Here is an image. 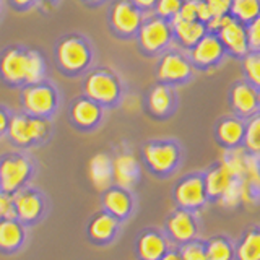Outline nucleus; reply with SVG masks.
I'll list each match as a JSON object with an SVG mask.
<instances>
[{
	"label": "nucleus",
	"instance_id": "f257e3e1",
	"mask_svg": "<svg viewBox=\"0 0 260 260\" xmlns=\"http://www.w3.org/2000/svg\"><path fill=\"white\" fill-rule=\"evenodd\" d=\"M52 59L57 72L65 78H83L96 65V47L86 35L70 31L55 39Z\"/></svg>",
	"mask_w": 260,
	"mask_h": 260
},
{
	"label": "nucleus",
	"instance_id": "f03ea898",
	"mask_svg": "<svg viewBox=\"0 0 260 260\" xmlns=\"http://www.w3.org/2000/svg\"><path fill=\"white\" fill-rule=\"evenodd\" d=\"M81 93L101 104L106 111H114L124 101L127 86L117 70L96 63L81 78Z\"/></svg>",
	"mask_w": 260,
	"mask_h": 260
},
{
	"label": "nucleus",
	"instance_id": "7ed1b4c3",
	"mask_svg": "<svg viewBox=\"0 0 260 260\" xmlns=\"http://www.w3.org/2000/svg\"><path fill=\"white\" fill-rule=\"evenodd\" d=\"M143 166L158 179H168L181 168L184 148L174 138H153L142 145Z\"/></svg>",
	"mask_w": 260,
	"mask_h": 260
},
{
	"label": "nucleus",
	"instance_id": "20e7f679",
	"mask_svg": "<svg viewBox=\"0 0 260 260\" xmlns=\"http://www.w3.org/2000/svg\"><path fill=\"white\" fill-rule=\"evenodd\" d=\"M52 135H54L52 119L32 116V114H28L21 109L13 112L7 132L8 142L20 150L43 146L51 140Z\"/></svg>",
	"mask_w": 260,
	"mask_h": 260
},
{
	"label": "nucleus",
	"instance_id": "39448f33",
	"mask_svg": "<svg viewBox=\"0 0 260 260\" xmlns=\"http://www.w3.org/2000/svg\"><path fill=\"white\" fill-rule=\"evenodd\" d=\"M62 106V91L55 81L44 78L20 89V109L32 116L54 119Z\"/></svg>",
	"mask_w": 260,
	"mask_h": 260
},
{
	"label": "nucleus",
	"instance_id": "423d86ee",
	"mask_svg": "<svg viewBox=\"0 0 260 260\" xmlns=\"http://www.w3.org/2000/svg\"><path fill=\"white\" fill-rule=\"evenodd\" d=\"M137 51L145 59H156L169 47L174 46L173 23L161 16L148 13L135 36Z\"/></svg>",
	"mask_w": 260,
	"mask_h": 260
},
{
	"label": "nucleus",
	"instance_id": "0eeeda50",
	"mask_svg": "<svg viewBox=\"0 0 260 260\" xmlns=\"http://www.w3.org/2000/svg\"><path fill=\"white\" fill-rule=\"evenodd\" d=\"M195 69L189 59V54L176 46L156 57L154 63V80L169 86H184L195 78Z\"/></svg>",
	"mask_w": 260,
	"mask_h": 260
},
{
	"label": "nucleus",
	"instance_id": "6e6552de",
	"mask_svg": "<svg viewBox=\"0 0 260 260\" xmlns=\"http://www.w3.org/2000/svg\"><path fill=\"white\" fill-rule=\"evenodd\" d=\"M145 13L132 0H111L106 12V24L112 38L119 41H135Z\"/></svg>",
	"mask_w": 260,
	"mask_h": 260
},
{
	"label": "nucleus",
	"instance_id": "1a4fd4ad",
	"mask_svg": "<svg viewBox=\"0 0 260 260\" xmlns=\"http://www.w3.org/2000/svg\"><path fill=\"white\" fill-rule=\"evenodd\" d=\"M29 78V46L8 44L0 51V83L21 89Z\"/></svg>",
	"mask_w": 260,
	"mask_h": 260
},
{
	"label": "nucleus",
	"instance_id": "9d476101",
	"mask_svg": "<svg viewBox=\"0 0 260 260\" xmlns=\"http://www.w3.org/2000/svg\"><path fill=\"white\" fill-rule=\"evenodd\" d=\"M171 197H173V202L177 208L200 213L208 205L203 171H192V173L179 177L173 185Z\"/></svg>",
	"mask_w": 260,
	"mask_h": 260
},
{
	"label": "nucleus",
	"instance_id": "9b49d317",
	"mask_svg": "<svg viewBox=\"0 0 260 260\" xmlns=\"http://www.w3.org/2000/svg\"><path fill=\"white\" fill-rule=\"evenodd\" d=\"M179 104L181 100H179L177 88L158 83V81L146 88L143 94V112L156 122H165L174 117Z\"/></svg>",
	"mask_w": 260,
	"mask_h": 260
},
{
	"label": "nucleus",
	"instance_id": "f8f14e48",
	"mask_svg": "<svg viewBox=\"0 0 260 260\" xmlns=\"http://www.w3.org/2000/svg\"><path fill=\"white\" fill-rule=\"evenodd\" d=\"M35 171L31 156L12 151L0 156V189L7 193H16L23 189Z\"/></svg>",
	"mask_w": 260,
	"mask_h": 260
},
{
	"label": "nucleus",
	"instance_id": "ddd939ff",
	"mask_svg": "<svg viewBox=\"0 0 260 260\" xmlns=\"http://www.w3.org/2000/svg\"><path fill=\"white\" fill-rule=\"evenodd\" d=\"M106 114H108V111L101 104H98L94 100L88 98L86 94L80 93L69 104L67 120L78 132L89 134L103 125Z\"/></svg>",
	"mask_w": 260,
	"mask_h": 260
},
{
	"label": "nucleus",
	"instance_id": "4468645a",
	"mask_svg": "<svg viewBox=\"0 0 260 260\" xmlns=\"http://www.w3.org/2000/svg\"><path fill=\"white\" fill-rule=\"evenodd\" d=\"M187 54H189V59L193 65L195 72H203V73L216 70L228 59L223 43L219 41L216 32L211 31H208Z\"/></svg>",
	"mask_w": 260,
	"mask_h": 260
},
{
	"label": "nucleus",
	"instance_id": "2eb2a0df",
	"mask_svg": "<svg viewBox=\"0 0 260 260\" xmlns=\"http://www.w3.org/2000/svg\"><path fill=\"white\" fill-rule=\"evenodd\" d=\"M197 215L199 213L177 207L171 211L165 221V234L171 246L179 247L192 239L200 238V223Z\"/></svg>",
	"mask_w": 260,
	"mask_h": 260
},
{
	"label": "nucleus",
	"instance_id": "dca6fc26",
	"mask_svg": "<svg viewBox=\"0 0 260 260\" xmlns=\"http://www.w3.org/2000/svg\"><path fill=\"white\" fill-rule=\"evenodd\" d=\"M228 106L236 117L247 120L258 112V89L244 78L233 81L228 89Z\"/></svg>",
	"mask_w": 260,
	"mask_h": 260
},
{
	"label": "nucleus",
	"instance_id": "f3484780",
	"mask_svg": "<svg viewBox=\"0 0 260 260\" xmlns=\"http://www.w3.org/2000/svg\"><path fill=\"white\" fill-rule=\"evenodd\" d=\"M244 130H246V120L236 117L234 114H226L216 119L213 125V138L215 143L223 151L242 148Z\"/></svg>",
	"mask_w": 260,
	"mask_h": 260
},
{
	"label": "nucleus",
	"instance_id": "a211bd4d",
	"mask_svg": "<svg viewBox=\"0 0 260 260\" xmlns=\"http://www.w3.org/2000/svg\"><path fill=\"white\" fill-rule=\"evenodd\" d=\"M216 35L219 41L223 43L228 57H231V59L241 60L244 55H247L250 52L246 24L231 18L221 29L216 31Z\"/></svg>",
	"mask_w": 260,
	"mask_h": 260
},
{
	"label": "nucleus",
	"instance_id": "6ab92c4d",
	"mask_svg": "<svg viewBox=\"0 0 260 260\" xmlns=\"http://www.w3.org/2000/svg\"><path fill=\"white\" fill-rule=\"evenodd\" d=\"M112 179L114 184L127 190H132L140 181V165L130 151H119L112 158Z\"/></svg>",
	"mask_w": 260,
	"mask_h": 260
},
{
	"label": "nucleus",
	"instance_id": "aec40b11",
	"mask_svg": "<svg viewBox=\"0 0 260 260\" xmlns=\"http://www.w3.org/2000/svg\"><path fill=\"white\" fill-rule=\"evenodd\" d=\"M171 23H173L174 46L182 49L185 52H189L190 49L208 32L207 24L199 20L187 21V20H181V18H174Z\"/></svg>",
	"mask_w": 260,
	"mask_h": 260
},
{
	"label": "nucleus",
	"instance_id": "412c9836",
	"mask_svg": "<svg viewBox=\"0 0 260 260\" xmlns=\"http://www.w3.org/2000/svg\"><path fill=\"white\" fill-rule=\"evenodd\" d=\"M203 179H205L208 203H216L233 181L231 174L228 173V169L223 166V162L219 159L211 162L207 169H203Z\"/></svg>",
	"mask_w": 260,
	"mask_h": 260
},
{
	"label": "nucleus",
	"instance_id": "4be33fe9",
	"mask_svg": "<svg viewBox=\"0 0 260 260\" xmlns=\"http://www.w3.org/2000/svg\"><path fill=\"white\" fill-rule=\"evenodd\" d=\"M169 247L171 242L166 238V234L156 230L145 231L138 238V244H137L138 257L142 260H159L166 254V250Z\"/></svg>",
	"mask_w": 260,
	"mask_h": 260
},
{
	"label": "nucleus",
	"instance_id": "5701e85b",
	"mask_svg": "<svg viewBox=\"0 0 260 260\" xmlns=\"http://www.w3.org/2000/svg\"><path fill=\"white\" fill-rule=\"evenodd\" d=\"M103 203L104 208L108 210V213L116 216L117 219H122L128 216V213L134 208V197L130 190L122 189L119 185H111L109 189L104 190L103 195Z\"/></svg>",
	"mask_w": 260,
	"mask_h": 260
},
{
	"label": "nucleus",
	"instance_id": "b1692460",
	"mask_svg": "<svg viewBox=\"0 0 260 260\" xmlns=\"http://www.w3.org/2000/svg\"><path fill=\"white\" fill-rule=\"evenodd\" d=\"M88 176L98 190L104 192L114 184L112 179V158L106 153H98L89 159Z\"/></svg>",
	"mask_w": 260,
	"mask_h": 260
},
{
	"label": "nucleus",
	"instance_id": "393cba45",
	"mask_svg": "<svg viewBox=\"0 0 260 260\" xmlns=\"http://www.w3.org/2000/svg\"><path fill=\"white\" fill-rule=\"evenodd\" d=\"M234 260H260V224H252L242 231L234 242Z\"/></svg>",
	"mask_w": 260,
	"mask_h": 260
},
{
	"label": "nucleus",
	"instance_id": "a878e982",
	"mask_svg": "<svg viewBox=\"0 0 260 260\" xmlns=\"http://www.w3.org/2000/svg\"><path fill=\"white\" fill-rule=\"evenodd\" d=\"M13 202L16 215L24 219V221H32L43 211V199H41V195L29 189L16 192L13 195Z\"/></svg>",
	"mask_w": 260,
	"mask_h": 260
},
{
	"label": "nucleus",
	"instance_id": "bb28decb",
	"mask_svg": "<svg viewBox=\"0 0 260 260\" xmlns=\"http://www.w3.org/2000/svg\"><path fill=\"white\" fill-rule=\"evenodd\" d=\"M205 241L207 260H234V241L226 234H215Z\"/></svg>",
	"mask_w": 260,
	"mask_h": 260
},
{
	"label": "nucleus",
	"instance_id": "cd10ccee",
	"mask_svg": "<svg viewBox=\"0 0 260 260\" xmlns=\"http://www.w3.org/2000/svg\"><path fill=\"white\" fill-rule=\"evenodd\" d=\"M230 15L233 20L247 26L260 15V0H231Z\"/></svg>",
	"mask_w": 260,
	"mask_h": 260
},
{
	"label": "nucleus",
	"instance_id": "c85d7f7f",
	"mask_svg": "<svg viewBox=\"0 0 260 260\" xmlns=\"http://www.w3.org/2000/svg\"><path fill=\"white\" fill-rule=\"evenodd\" d=\"M117 223H119V219L106 211V213L98 215L93 219V223L89 224V234H91L93 238L98 241H106L116 233Z\"/></svg>",
	"mask_w": 260,
	"mask_h": 260
},
{
	"label": "nucleus",
	"instance_id": "c756f323",
	"mask_svg": "<svg viewBox=\"0 0 260 260\" xmlns=\"http://www.w3.org/2000/svg\"><path fill=\"white\" fill-rule=\"evenodd\" d=\"M244 151L250 154H260V112L246 120V130H244Z\"/></svg>",
	"mask_w": 260,
	"mask_h": 260
},
{
	"label": "nucleus",
	"instance_id": "7c9ffc66",
	"mask_svg": "<svg viewBox=\"0 0 260 260\" xmlns=\"http://www.w3.org/2000/svg\"><path fill=\"white\" fill-rule=\"evenodd\" d=\"M242 78L260 89V51H250L241 59Z\"/></svg>",
	"mask_w": 260,
	"mask_h": 260
},
{
	"label": "nucleus",
	"instance_id": "2f4dec72",
	"mask_svg": "<svg viewBox=\"0 0 260 260\" xmlns=\"http://www.w3.org/2000/svg\"><path fill=\"white\" fill-rule=\"evenodd\" d=\"M21 241V230L13 219H4L0 223V247L12 249Z\"/></svg>",
	"mask_w": 260,
	"mask_h": 260
},
{
	"label": "nucleus",
	"instance_id": "473e14b6",
	"mask_svg": "<svg viewBox=\"0 0 260 260\" xmlns=\"http://www.w3.org/2000/svg\"><path fill=\"white\" fill-rule=\"evenodd\" d=\"M216 203L223 208H238L242 205V179H233Z\"/></svg>",
	"mask_w": 260,
	"mask_h": 260
},
{
	"label": "nucleus",
	"instance_id": "72a5a7b5",
	"mask_svg": "<svg viewBox=\"0 0 260 260\" xmlns=\"http://www.w3.org/2000/svg\"><path fill=\"white\" fill-rule=\"evenodd\" d=\"M181 250L182 260H207V252H205V241L197 238L189 242L179 246Z\"/></svg>",
	"mask_w": 260,
	"mask_h": 260
},
{
	"label": "nucleus",
	"instance_id": "f704fd0d",
	"mask_svg": "<svg viewBox=\"0 0 260 260\" xmlns=\"http://www.w3.org/2000/svg\"><path fill=\"white\" fill-rule=\"evenodd\" d=\"M184 4V0H158L154 5L153 13L161 16L162 20L173 21L176 16L181 12V7Z\"/></svg>",
	"mask_w": 260,
	"mask_h": 260
},
{
	"label": "nucleus",
	"instance_id": "c9c22d12",
	"mask_svg": "<svg viewBox=\"0 0 260 260\" xmlns=\"http://www.w3.org/2000/svg\"><path fill=\"white\" fill-rule=\"evenodd\" d=\"M15 216H16V210H15L13 197H10V193L2 190V193H0V218L13 219Z\"/></svg>",
	"mask_w": 260,
	"mask_h": 260
},
{
	"label": "nucleus",
	"instance_id": "e433bc0d",
	"mask_svg": "<svg viewBox=\"0 0 260 260\" xmlns=\"http://www.w3.org/2000/svg\"><path fill=\"white\" fill-rule=\"evenodd\" d=\"M247 36L250 51H260V15L247 24Z\"/></svg>",
	"mask_w": 260,
	"mask_h": 260
},
{
	"label": "nucleus",
	"instance_id": "4c0bfd02",
	"mask_svg": "<svg viewBox=\"0 0 260 260\" xmlns=\"http://www.w3.org/2000/svg\"><path fill=\"white\" fill-rule=\"evenodd\" d=\"M5 4L10 7L13 12L26 13L39 7V0H5Z\"/></svg>",
	"mask_w": 260,
	"mask_h": 260
},
{
	"label": "nucleus",
	"instance_id": "58836bf2",
	"mask_svg": "<svg viewBox=\"0 0 260 260\" xmlns=\"http://www.w3.org/2000/svg\"><path fill=\"white\" fill-rule=\"evenodd\" d=\"M13 112L15 111L10 108V106L0 103V138L7 137L8 125H10V120H12Z\"/></svg>",
	"mask_w": 260,
	"mask_h": 260
},
{
	"label": "nucleus",
	"instance_id": "ea45409f",
	"mask_svg": "<svg viewBox=\"0 0 260 260\" xmlns=\"http://www.w3.org/2000/svg\"><path fill=\"white\" fill-rule=\"evenodd\" d=\"M181 20H197V0H184V4L181 7V12L176 16Z\"/></svg>",
	"mask_w": 260,
	"mask_h": 260
},
{
	"label": "nucleus",
	"instance_id": "a19ab883",
	"mask_svg": "<svg viewBox=\"0 0 260 260\" xmlns=\"http://www.w3.org/2000/svg\"><path fill=\"white\" fill-rule=\"evenodd\" d=\"M207 5L210 7L213 16H223V15H230V8H231V0H205Z\"/></svg>",
	"mask_w": 260,
	"mask_h": 260
},
{
	"label": "nucleus",
	"instance_id": "79ce46f5",
	"mask_svg": "<svg viewBox=\"0 0 260 260\" xmlns=\"http://www.w3.org/2000/svg\"><path fill=\"white\" fill-rule=\"evenodd\" d=\"M211 18H213V13H211L205 0H197V20L207 24Z\"/></svg>",
	"mask_w": 260,
	"mask_h": 260
},
{
	"label": "nucleus",
	"instance_id": "37998d69",
	"mask_svg": "<svg viewBox=\"0 0 260 260\" xmlns=\"http://www.w3.org/2000/svg\"><path fill=\"white\" fill-rule=\"evenodd\" d=\"M132 2L140 8L145 15H148V13H153L154 5H156L158 0H132Z\"/></svg>",
	"mask_w": 260,
	"mask_h": 260
},
{
	"label": "nucleus",
	"instance_id": "c03bdc74",
	"mask_svg": "<svg viewBox=\"0 0 260 260\" xmlns=\"http://www.w3.org/2000/svg\"><path fill=\"white\" fill-rule=\"evenodd\" d=\"M159 260H182L181 250H179V247H177V246H171V247L166 250V254L162 255Z\"/></svg>",
	"mask_w": 260,
	"mask_h": 260
},
{
	"label": "nucleus",
	"instance_id": "a18cd8bd",
	"mask_svg": "<svg viewBox=\"0 0 260 260\" xmlns=\"http://www.w3.org/2000/svg\"><path fill=\"white\" fill-rule=\"evenodd\" d=\"M80 4H83L89 10H94V8H100L106 4H109L111 0H78Z\"/></svg>",
	"mask_w": 260,
	"mask_h": 260
},
{
	"label": "nucleus",
	"instance_id": "49530a36",
	"mask_svg": "<svg viewBox=\"0 0 260 260\" xmlns=\"http://www.w3.org/2000/svg\"><path fill=\"white\" fill-rule=\"evenodd\" d=\"M62 0H39V7H44L47 10H54L55 7H59Z\"/></svg>",
	"mask_w": 260,
	"mask_h": 260
},
{
	"label": "nucleus",
	"instance_id": "de8ad7c7",
	"mask_svg": "<svg viewBox=\"0 0 260 260\" xmlns=\"http://www.w3.org/2000/svg\"><path fill=\"white\" fill-rule=\"evenodd\" d=\"M2 16H4V2L0 0V20H2Z\"/></svg>",
	"mask_w": 260,
	"mask_h": 260
},
{
	"label": "nucleus",
	"instance_id": "09e8293b",
	"mask_svg": "<svg viewBox=\"0 0 260 260\" xmlns=\"http://www.w3.org/2000/svg\"><path fill=\"white\" fill-rule=\"evenodd\" d=\"M257 168H258V174H260V154H257Z\"/></svg>",
	"mask_w": 260,
	"mask_h": 260
},
{
	"label": "nucleus",
	"instance_id": "8fccbe9b",
	"mask_svg": "<svg viewBox=\"0 0 260 260\" xmlns=\"http://www.w3.org/2000/svg\"><path fill=\"white\" fill-rule=\"evenodd\" d=\"M258 112H260V89H258Z\"/></svg>",
	"mask_w": 260,
	"mask_h": 260
}]
</instances>
